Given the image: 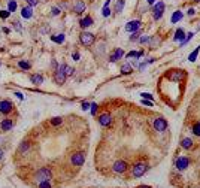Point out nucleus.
Instances as JSON below:
<instances>
[{"label":"nucleus","mask_w":200,"mask_h":188,"mask_svg":"<svg viewBox=\"0 0 200 188\" xmlns=\"http://www.w3.org/2000/svg\"><path fill=\"white\" fill-rule=\"evenodd\" d=\"M149 163L148 161H134L133 164H130L129 169V178L127 179H139L149 170Z\"/></svg>","instance_id":"nucleus-1"},{"label":"nucleus","mask_w":200,"mask_h":188,"mask_svg":"<svg viewBox=\"0 0 200 188\" xmlns=\"http://www.w3.org/2000/svg\"><path fill=\"white\" fill-rule=\"evenodd\" d=\"M32 179H33V182H36V184L43 182V181H51V179H54L52 169L48 167V166L39 167L37 170H35V173L32 175Z\"/></svg>","instance_id":"nucleus-2"},{"label":"nucleus","mask_w":200,"mask_h":188,"mask_svg":"<svg viewBox=\"0 0 200 188\" xmlns=\"http://www.w3.org/2000/svg\"><path fill=\"white\" fill-rule=\"evenodd\" d=\"M190 164H191V160H190V157H187V155L176 157L175 161H173V167H175V170H178V172L187 170V169L190 167Z\"/></svg>","instance_id":"nucleus-3"},{"label":"nucleus","mask_w":200,"mask_h":188,"mask_svg":"<svg viewBox=\"0 0 200 188\" xmlns=\"http://www.w3.org/2000/svg\"><path fill=\"white\" fill-rule=\"evenodd\" d=\"M130 169V164L125 160H117L112 163V172L115 175H125Z\"/></svg>","instance_id":"nucleus-4"},{"label":"nucleus","mask_w":200,"mask_h":188,"mask_svg":"<svg viewBox=\"0 0 200 188\" xmlns=\"http://www.w3.org/2000/svg\"><path fill=\"white\" fill-rule=\"evenodd\" d=\"M85 158H87V155L84 151H76L73 154L70 155V164L73 166V167H82L84 163H85Z\"/></svg>","instance_id":"nucleus-5"},{"label":"nucleus","mask_w":200,"mask_h":188,"mask_svg":"<svg viewBox=\"0 0 200 188\" xmlns=\"http://www.w3.org/2000/svg\"><path fill=\"white\" fill-rule=\"evenodd\" d=\"M14 103L11 100H7V99H5V100H0V114L5 115V116H7V115H11L12 112H14Z\"/></svg>","instance_id":"nucleus-6"},{"label":"nucleus","mask_w":200,"mask_h":188,"mask_svg":"<svg viewBox=\"0 0 200 188\" xmlns=\"http://www.w3.org/2000/svg\"><path fill=\"white\" fill-rule=\"evenodd\" d=\"M152 127H154V130H155V131L163 133V131H166V130H167L169 124H167V121H166L163 116H159V118H155V120H154V122H152Z\"/></svg>","instance_id":"nucleus-7"},{"label":"nucleus","mask_w":200,"mask_h":188,"mask_svg":"<svg viewBox=\"0 0 200 188\" xmlns=\"http://www.w3.org/2000/svg\"><path fill=\"white\" fill-rule=\"evenodd\" d=\"M94 40H96V37L90 32H82V33L79 34V42L82 43L84 47H91L94 43Z\"/></svg>","instance_id":"nucleus-8"},{"label":"nucleus","mask_w":200,"mask_h":188,"mask_svg":"<svg viewBox=\"0 0 200 188\" xmlns=\"http://www.w3.org/2000/svg\"><path fill=\"white\" fill-rule=\"evenodd\" d=\"M97 121H99V124L102 127H110L112 122H114V118H112V115L109 112H103V114H100L97 116Z\"/></svg>","instance_id":"nucleus-9"},{"label":"nucleus","mask_w":200,"mask_h":188,"mask_svg":"<svg viewBox=\"0 0 200 188\" xmlns=\"http://www.w3.org/2000/svg\"><path fill=\"white\" fill-rule=\"evenodd\" d=\"M152 17H154V20H160L161 17H163V13H164V3L163 2H159L155 6H154V9H152Z\"/></svg>","instance_id":"nucleus-10"},{"label":"nucleus","mask_w":200,"mask_h":188,"mask_svg":"<svg viewBox=\"0 0 200 188\" xmlns=\"http://www.w3.org/2000/svg\"><path fill=\"white\" fill-rule=\"evenodd\" d=\"M52 78H54V82L57 84V85H63L64 82H66V79H67V76L63 73V72H60L58 69L54 72V75H52Z\"/></svg>","instance_id":"nucleus-11"},{"label":"nucleus","mask_w":200,"mask_h":188,"mask_svg":"<svg viewBox=\"0 0 200 188\" xmlns=\"http://www.w3.org/2000/svg\"><path fill=\"white\" fill-rule=\"evenodd\" d=\"M123 57H124V51L121 48H115L112 51V54L109 55V61L110 63H115V61H118L120 58H123Z\"/></svg>","instance_id":"nucleus-12"},{"label":"nucleus","mask_w":200,"mask_h":188,"mask_svg":"<svg viewBox=\"0 0 200 188\" xmlns=\"http://www.w3.org/2000/svg\"><path fill=\"white\" fill-rule=\"evenodd\" d=\"M139 28H140V21L139 20H133V21H130V22H127V26H125V30L130 32V33L139 32Z\"/></svg>","instance_id":"nucleus-13"},{"label":"nucleus","mask_w":200,"mask_h":188,"mask_svg":"<svg viewBox=\"0 0 200 188\" xmlns=\"http://www.w3.org/2000/svg\"><path fill=\"white\" fill-rule=\"evenodd\" d=\"M14 120H11V118H5V120L0 122V130H3V131H9V130H12L14 128Z\"/></svg>","instance_id":"nucleus-14"},{"label":"nucleus","mask_w":200,"mask_h":188,"mask_svg":"<svg viewBox=\"0 0 200 188\" xmlns=\"http://www.w3.org/2000/svg\"><path fill=\"white\" fill-rule=\"evenodd\" d=\"M30 148H32V142L22 141L20 143V146H18V152H20V154H27L28 151H30Z\"/></svg>","instance_id":"nucleus-15"},{"label":"nucleus","mask_w":200,"mask_h":188,"mask_svg":"<svg viewBox=\"0 0 200 188\" xmlns=\"http://www.w3.org/2000/svg\"><path fill=\"white\" fill-rule=\"evenodd\" d=\"M30 82L35 85H42L43 84V75L41 73H32L30 75Z\"/></svg>","instance_id":"nucleus-16"},{"label":"nucleus","mask_w":200,"mask_h":188,"mask_svg":"<svg viewBox=\"0 0 200 188\" xmlns=\"http://www.w3.org/2000/svg\"><path fill=\"white\" fill-rule=\"evenodd\" d=\"M21 15H22V18H26V20L32 18V17H33V7H32V6L22 7V11H21Z\"/></svg>","instance_id":"nucleus-17"},{"label":"nucleus","mask_w":200,"mask_h":188,"mask_svg":"<svg viewBox=\"0 0 200 188\" xmlns=\"http://www.w3.org/2000/svg\"><path fill=\"white\" fill-rule=\"evenodd\" d=\"M184 39H185L184 30H182V28H178V30L175 32V37H173V40H175V42H182Z\"/></svg>","instance_id":"nucleus-18"},{"label":"nucleus","mask_w":200,"mask_h":188,"mask_svg":"<svg viewBox=\"0 0 200 188\" xmlns=\"http://www.w3.org/2000/svg\"><path fill=\"white\" fill-rule=\"evenodd\" d=\"M181 146L184 148V149H191V148H193V141H191L190 137H184V139L181 141Z\"/></svg>","instance_id":"nucleus-19"},{"label":"nucleus","mask_w":200,"mask_h":188,"mask_svg":"<svg viewBox=\"0 0 200 188\" xmlns=\"http://www.w3.org/2000/svg\"><path fill=\"white\" fill-rule=\"evenodd\" d=\"M36 188H55V185H54V182H52V179H51V181H43V182L36 184Z\"/></svg>","instance_id":"nucleus-20"},{"label":"nucleus","mask_w":200,"mask_h":188,"mask_svg":"<svg viewBox=\"0 0 200 188\" xmlns=\"http://www.w3.org/2000/svg\"><path fill=\"white\" fill-rule=\"evenodd\" d=\"M79 26L82 27V28H87V27L93 26V18H91V17H85V18H82L81 22H79Z\"/></svg>","instance_id":"nucleus-21"},{"label":"nucleus","mask_w":200,"mask_h":188,"mask_svg":"<svg viewBox=\"0 0 200 188\" xmlns=\"http://www.w3.org/2000/svg\"><path fill=\"white\" fill-rule=\"evenodd\" d=\"M73 9H75L76 13H82L84 11H85V3L81 2V0H78V2L75 3V7H73Z\"/></svg>","instance_id":"nucleus-22"},{"label":"nucleus","mask_w":200,"mask_h":188,"mask_svg":"<svg viewBox=\"0 0 200 188\" xmlns=\"http://www.w3.org/2000/svg\"><path fill=\"white\" fill-rule=\"evenodd\" d=\"M142 55H144V51H130L125 57H127V58H134V60H138Z\"/></svg>","instance_id":"nucleus-23"},{"label":"nucleus","mask_w":200,"mask_h":188,"mask_svg":"<svg viewBox=\"0 0 200 188\" xmlns=\"http://www.w3.org/2000/svg\"><path fill=\"white\" fill-rule=\"evenodd\" d=\"M18 67L22 69V70H30L32 69V63L27 60H20L18 61Z\"/></svg>","instance_id":"nucleus-24"},{"label":"nucleus","mask_w":200,"mask_h":188,"mask_svg":"<svg viewBox=\"0 0 200 188\" xmlns=\"http://www.w3.org/2000/svg\"><path fill=\"white\" fill-rule=\"evenodd\" d=\"M121 73L123 75H130L131 72H133V67H131V64H129V63H125V64H123L121 66Z\"/></svg>","instance_id":"nucleus-25"},{"label":"nucleus","mask_w":200,"mask_h":188,"mask_svg":"<svg viewBox=\"0 0 200 188\" xmlns=\"http://www.w3.org/2000/svg\"><path fill=\"white\" fill-rule=\"evenodd\" d=\"M51 40L55 42V43H63V42H64V34L60 33V34H57V36L52 34V36H51Z\"/></svg>","instance_id":"nucleus-26"},{"label":"nucleus","mask_w":200,"mask_h":188,"mask_svg":"<svg viewBox=\"0 0 200 188\" xmlns=\"http://www.w3.org/2000/svg\"><path fill=\"white\" fill-rule=\"evenodd\" d=\"M199 52H200V47H196V49H194L193 52H191L190 55H188V60L191 61V63H193V61H196V58H197V55H199Z\"/></svg>","instance_id":"nucleus-27"},{"label":"nucleus","mask_w":200,"mask_h":188,"mask_svg":"<svg viewBox=\"0 0 200 188\" xmlns=\"http://www.w3.org/2000/svg\"><path fill=\"white\" fill-rule=\"evenodd\" d=\"M181 18H182V12H181V11H176V12L172 15V18H170V22H172V24H175V22H178Z\"/></svg>","instance_id":"nucleus-28"},{"label":"nucleus","mask_w":200,"mask_h":188,"mask_svg":"<svg viewBox=\"0 0 200 188\" xmlns=\"http://www.w3.org/2000/svg\"><path fill=\"white\" fill-rule=\"evenodd\" d=\"M61 122H63V118H61V116H55V118H51V120H49V124H51V126H54V127L60 126Z\"/></svg>","instance_id":"nucleus-29"},{"label":"nucleus","mask_w":200,"mask_h":188,"mask_svg":"<svg viewBox=\"0 0 200 188\" xmlns=\"http://www.w3.org/2000/svg\"><path fill=\"white\" fill-rule=\"evenodd\" d=\"M191 131H193L194 136H200V121L194 122V124H193V128H191Z\"/></svg>","instance_id":"nucleus-30"},{"label":"nucleus","mask_w":200,"mask_h":188,"mask_svg":"<svg viewBox=\"0 0 200 188\" xmlns=\"http://www.w3.org/2000/svg\"><path fill=\"white\" fill-rule=\"evenodd\" d=\"M7 11H9V12H15V11H17V2H15V0H9Z\"/></svg>","instance_id":"nucleus-31"},{"label":"nucleus","mask_w":200,"mask_h":188,"mask_svg":"<svg viewBox=\"0 0 200 188\" xmlns=\"http://www.w3.org/2000/svg\"><path fill=\"white\" fill-rule=\"evenodd\" d=\"M193 34H194V33H187L185 39H184V40H182V42H181V43H179L181 47H185L187 43H188V42H190V40H191V37H193Z\"/></svg>","instance_id":"nucleus-32"},{"label":"nucleus","mask_w":200,"mask_h":188,"mask_svg":"<svg viewBox=\"0 0 200 188\" xmlns=\"http://www.w3.org/2000/svg\"><path fill=\"white\" fill-rule=\"evenodd\" d=\"M123 7H124V0H118L117 5H115V11H117V12H121Z\"/></svg>","instance_id":"nucleus-33"},{"label":"nucleus","mask_w":200,"mask_h":188,"mask_svg":"<svg viewBox=\"0 0 200 188\" xmlns=\"http://www.w3.org/2000/svg\"><path fill=\"white\" fill-rule=\"evenodd\" d=\"M90 111H91V115H96L97 111H99V105H97V103H91Z\"/></svg>","instance_id":"nucleus-34"},{"label":"nucleus","mask_w":200,"mask_h":188,"mask_svg":"<svg viewBox=\"0 0 200 188\" xmlns=\"http://www.w3.org/2000/svg\"><path fill=\"white\" fill-rule=\"evenodd\" d=\"M9 15H11V12L9 11H0V18H3V20H6V18H9Z\"/></svg>","instance_id":"nucleus-35"},{"label":"nucleus","mask_w":200,"mask_h":188,"mask_svg":"<svg viewBox=\"0 0 200 188\" xmlns=\"http://www.w3.org/2000/svg\"><path fill=\"white\" fill-rule=\"evenodd\" d=\"M58 66H60V64H58V63H57V60H54V58H52V60H51V70H57V69H58Z\"/></svg>","instance_id":"nucleus-36"},{"label":"nucleus","mask_w":200,"mask_h":188,"mask_svg":"<svg viewBox=\"0 0 200 188\" xmlns=\"http://www.w3.org/2000/svg\"><path fill=\"white\" fill-rule=\"evenodd\" d=\"M139 42H140V43H149V42H151V37H149V36H142V37L139 39Z\"/></svg>","instance_id":"nucleus-37"},{"label":"nucleus","mask_w":200,"mask_h":188,"mask_svg":"<svg viewBox=\"0 0 200 188\" xmlns=\"http://www.w3.org/2000/svg\"><path fill=\"white\" fill-rule=\"evenodd\" d=\"M138 39H140V33H139V32H134V33L130 36V40H138Z\"/></svg>","instance_id":"nucleus-38"},{"label":"nucleus","mask_w":200,"mask_h":188,"mask_svg":"<svg viewBox=\"0 0 200 188\" xmlns=\"http://www.w3.org/2000/svg\"><path fill=\"white\" fill-rule=\"evenodd\" d=\"M140 96H142V99H146V100H152V94H149V93H140Z\"/></svg>","instance_id":"nucleus-39"},{"label":"nucleus","mask_w":200,"mask_h":188,"mask_svg":"<svg viewBox=\"0 0 200 188\" xmlns=\"http://www.w3.org/2000/svg\"><path fill=\"white\" fill-rule=\"evenodd\" d=\"M81 107H82V111H88L91 107V103H88V101H84L82 105H81Z\"/></svg>","instance_id":"nucleus-40"},{"label":"nucleus","mask_w":200,"mask_h":188,"mask_svg":"<svg viewBox=\"0 0 200 188\" xmlns=\"http://www.w3.org/2000/svg\"><path fill=\"white\" fill-rule=\"evenodd\" d=\"M103 17H109L110 15V9H109V6H103Z\"/></svg>","instance_id":"nucleus-41"},{"label":"nucleus","mask_w":200,"mask_h":188,"mask_svg":"<svg viewBox=\"0 0 200 188\" xmlns=\"http://www.w3.org/2000/svg\"><path fill=\"white\" fill-rule=\"evenodd\" d=\"M142 105H145V106H154L152 100H146V99H142Z\"/></svg>","instance_id":"nucleus-42"},{"label":"nucleus","mask_w":200,"mask_h":188,"mask_svg":"<svg viewBox=\"0 0 200 188\" xmlns=\"http://www.w3.org/2000/svg\"><path fill=\"white\" fill-rule=\"evenodd\" d=\"M26 2H27L28 6H36V5L39 3V0H26Z\"/></svg>","instance_id":"nucleus-43"},{"label":"nucleus","mask_w":200,"mask_h":188,"mask_svg":"<svg viewBox=\"0 0 200 188\" xmlns=\"http://www.w3.org/2000/svg\"><path fill=\"white\" fill-rule=\"evenodd\" d=\"M133 188H154L152 185H148V184H140V185H136V187Z\"/></svg>","instance_id":"nucleus-44"},{"label":"nucleus","mask_w":200,"mask_h":188,"mask_svg":"<svg viewBox=\"0 0 200 188\" xmlns=\"http://www.w3.org/2000/svg\"><path fill=\"white\" fill-rule=\"evenodd\" d=\"M60 13V9L58 7H52V11H51V15H54V17H57Z\"/></svg>","instance_id":"nucleus-45"},{"label":"nucleus","mask_w":200,"mask_h":188,"mask_svg":"<svg viewBox=\"0 0 200 188\" xmlns=\"http://www.w3.org/2000/svg\"><path fill=\"white\" fill-rule=\"evenodd\" d=\"M72 58H73L75 61H78L79 58H81V55H79V52H73L72 54Z\"/></svg>","instance_id":"nucleus-46"},{"label":"nucleus","mask_w":200,"mask_h":188,"mask_svg":"<svg viewBox=\"0 0 200 188\" xmlns=\"http://www.w3.org/2000/svg\"><path fill=\"white\" fill-rule=\"evenodd\" d=\"M14 27H15V28H18V32H20V33H21V30H22V28H21L20 21H15V22H14Z\"/></svg>","instance_id":"nucleus-47"},{"label":"nucleus","mask_w":200,"mask_h":188,"mask_svg":"<svg viewBox=\"0 0 200 188\" xmlns=\"http://www.w3.org/2000/svg\"><path fill=\"white\" fill-rule=\"evenodd\" d=\"M15 96H17L20 100H24V96H22V93H20V91H17V93H15Z\"/></svg>","instance_id":"nucleus-48"},{"label":"nucleus","mask_w":200,"mask_h":188,"mask_svg":"<svg viewBox=\"0 0 200 188\" xmlns=\"http://www.w3.org/2000/svg\"><path fill=\"white\" fill-rule=\"evenodd\" d=\"M3 155H5V151H3V149H2V148H0V160H2V158H3Z\"/></svg>","instance_id":"nucleus-49"},{"label":"nucleus","mask_w":200,"mask_h":188,"mask_svg":"<svg viewBox=\"0 0 200 188\" xmlns=\"http://www.w3.org/2000/svg\"><path fill=\"white\" fill-rule=\"evenodd\" d=\"M188 15H194V9H188Z\"/></svg>","instance_id":"nucleus-50"},{"label":"nucleus","mask_w":200,"mask_h":188,"mask_svg":"<svg viewBox=\"0 0 200 188\" xmlns=\"http://www.w3.org/2000/svg\"><path fill=\"white\" fill-rule=\"evenodd\" d=\"M154 2H155V0H148V3H149V5H151V3H154Z\"/></svg>","instance_id":"nucleus-51"},{"label":"nucleus","mask_w":200,"mask_h":188,"mask_svg":"<svg viewBox=\"0 0 200 188\" xmlns=\"http://www.w3.org/2000/svg\"><path fill=\"white\" fill-rule=\"evenodd\" d=\"M194 2H196V3H197V2H200V0H194Z\"/></svg>","instance_id":"nucleus-52"},{"label":"nucleus","mask_w":200,"mask_h":188,"mask_svg":"<svg viewBox=\"0 0 200 188\" xmlns=\"http://www.w3.org/2000/svg\"><path fill=\"white\" fill-rule=\"evenodd\" d=\"M0 66H2V63H0Z\"/></svg>","instance_id":"nucleus-53"}]
</instances>
